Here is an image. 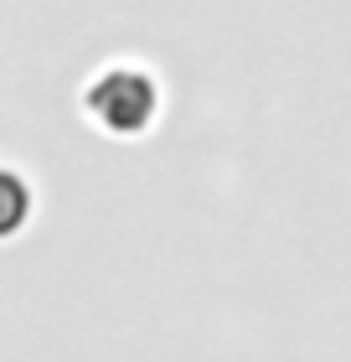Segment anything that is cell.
<instances>
[{"label":"cell","mask_w":351,"mask_h":362,"mask_svg":"<svg viewBox=\"0 0 351 362\" xmlns=\"http://www.w3.org/2000/svg\"><path fill=\"white\" fill-rule=\"evenodd\" d=\"M83 114L93 129H104L114 140H135L155 124L160 114V88L150 68L140 62H109L104 73H93V83L83 88Z\"/></svg>","instance_id":"6da1fadb"},{"label":"cell","mask_w":351,"mask_h":362,"mask_svg":"<svg viewBox=\"0 0 351 362\" xmlns=\"http://www.w3.org/2000/svg\"><path fill=\"white\" fill-rule=\"evenodd\" d=\"M31 218V187L26 176H16L0 166V238H16Z\"/></svg>","instance_id":"7a4b0ae2"}]
</instances>
